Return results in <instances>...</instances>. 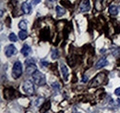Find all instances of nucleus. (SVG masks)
<instances>
[{"instance_id":"obj_1","label":"nucleus","mask_w":120,"mask_h":113,"mask_svg":"<svg viewBox=\"0 0 120 113\" xmlns=\"http://www.w3.org/2000/svg\"><path fill=\"white\" fill-rule=\"evenodd\" d=\"M31 76H32V79H33V82L35 85H39V86H43L46 84V79H45V74H43L39 71L36 70L31 74Z\"/></svg>"},{"instance_id":"obj_2","label":"nucleus","mask_w":120,"mask_h":113,"mask_svg":"<svg viewBox=\"0 0 120 113\" xmlns=\"http://www.w3.org/2000/svg\"><path fill=\"white\" fill-rule=\"evenodd\" d=\"M22 64L20 61H16L12 68V77L14 79H18L22 75Z\"/></svg>"},{"instance_id":"obj_3","label":"nucleus","mask_w":120,"mask_h":113,"mask_svg":"<svg viewBox=\"0 0 120 113\" xmlns=\"http://www.w3.org/2000/svg\"><path fill=\"white\" fill-rule=\"evenodd\" d=\"M23 89L25 91V93L29 96H32L34 94V85L33 83L30 81V80H27L24 82L23 84Z\"/></svg>"},{"instance_id":"obj_4","label":"nucleus","mask_w":120,"mask_h":113,"mask_svg":"<svg viewBox=\"0 0 120 113\" xmlns=\"http://www.w3.org/2000/svg\"><path fill=\"white\" fill-rule=\"evenodd\" d=\"M105 78V74L104 73V72L99 73V74H98V75H96V76H95V78L92 80L91 84L90 85V87H96V86H99V85L104 82Z\"/></svg>"},{"instance_id":"obj_5","label":"nucleus","mask_w":120,"mask_h":113,"mask_svg":"<svg viewBox=\"0 0 120 113\" xmlns=\"http://www.w3.org/2000/svg\"><path fill=\"white\" fill-rule=\"evenodd\" d=\"M17 53V48L13 44H8L5 47V54L8 57H10Z\"/></svg>"},{"instance_id":"obj_6","label":"nucleus","mask_w":120,"mask_h":113,"mask_svg":"<svg viewBox=\"0 0 120 113\" xmlns=\"http://www.w3.org/2000/svg\"><path fill=\"white\" fill-rule=\"evenodd\" d=\"M90 9V0H83V2L79 6V11L80 12H88Z\"/></svg>"},{"instance_id":"obj_7","label":"nucleus","mask_w":120,"mask_h":113,"mask_svg":"<svg viewBox=\"0 0 120 113\" xmlns=\"http://www.w3.org/2000/svg\"><path fill=\"white\" fill-rule=\"evenodd\" d=\"M106 65H108V60L105 58V57H101L95 64V69L99 70V69H102L105 67Z\"/></svg>"},{"instance_id":"obj_8","label":"nucleus","mask_w":120,"mask_h":113,"mask_svg":"<svg viewBox=\"0 0 120 113\" xmlns=\"http://www.w3.org/2000/svg\"><path fill=\"white\" fill-rule=\"evenodd\" d=\"M21 9L25 14H30L31 11V6L29 2H24L21 5Z\"/></svg>"},{"instance_id":"obj_9","label":"nucleus","mask_w":120,"mask_h":113,"mask_svg":"<svg viewBox=\"0 0 120 113\" xmlns=\"http://www.w3.org/2000/svg\"><path fill=\"white\" fill-rule=\"evenodd\" d=\"M60 68H61V71H62V75H63L64 80L68 81V78L69 72H68V70L67 66H66L64 63H62V64H61V66H60Z\"/></svg>"},{"instance_id":"obj_10","label":"nucleus","mask_w":120,"mask_h":113,"mask_svg":"<svg viewBox=\"0 0 120 113\" xmlns=\"http://www.w3.org/2000/svg\"><path fill=\"white\" fill-rule=\"evenodd\" d=\"M119 7L118 6H116V5H111L110 7H109V13L111 15H117L118 14V12H119Z\"/></svg>"},{"instance_id":"obj_11","label":"nucleus","mask_w":120,"mask_h":113,"mask_svg":"<svg viewBox=\"0 0 120 113\" xmlns=\"http://www.w3.org/2000/svg\"><path fill=\"white\" fill-rule=\"evenodd\" d=\"M20 52H21V54H22L24 56H29V54L30 53V47L27 44H25L22 46Z\"/></svg>"},{"instance_id":"obj_12","label":"nucleus","mask_w":120,"mask_h":113,"mask_svg":"<svg viewBox=\"0 0 120 113\" xmlns=\"http://www.w3.org/2000/svg\"><path fill=\"white\" fill-rule=\"evenodd\" d=\"M56 15L58 17H61V16H63V15L66 13V9L64 8H62L61 6H56Z\"/></svg>"},{"instance_id":"obj_13","label":"nucleus","mask_w":120,"mask_h":113,"mask_svg":"<svg viewBox=\"0 0 120 113\" xmlns=\"http://www.w3.org/2000/svg\"><path fill=\"white\" fill-rule=\"evenodd\" d=\"M28 36V33H27V31H23L21 30L19 32V37L20 40H25Z\"/></svg>"},{"instance_id":"obj_14","label":"nucleus","mask_w":120,"mask_h":113,"mask_svg":"<svg viewBox=\"0 0 120 113\" xmlns=\"http://www.w3.org/2000/svg\"><path fill=\"white\" fill-rule=\"evenodd\" d=\"M27 26H28V24H27V21L26 20H22L19 23V27L20 30H23V31H27Z\"/></svg>"},{"instance_id":"obj_15","label":"nucleus","mask_w":120,"mask_h":113,"mask_svg":"<svg viewBox=\"0 0 120 113\" xmlns=\"http://www.w3.org/2000/svg\"><path fill=\"white\" fill-rule=\"evenodd\" d=\"M112 54H113V56H119L120 48H118V47H113V48H112Z\"/></svg>"},{"instance_id":"obj_16","label":"nucleus","mask_w":120,"mask_h":113,"mask_svg":"<svg viewBox=\"0 0 120 113\" xmlns=\"http://www.w3.org/2000/svg\"><path fill=\"white\" fill-rule=\"evenodd\" d=\"M8 39H9L11 42H17V40H18V38H17V36L15 35V33H13V32H11V33L8 35Z\"/></svg>"},{"instance_id":"obj_17","label":"nucleus","mask_w":120,"mask_h":113,"mask_svg":"<svg viewBox=\"0 0 120 113\" xmlns=\"http://www.w3.org/2000/svg\"><path fill=\"white\" fill-rule=\"evenodd\" d=\"M52 86H53V88H54L55 90H57V91L60 90V85L58 83H54V84L52 85Z\"/></svg>"},{"instance_id":"obj_18","label":"nucleus","mask_w":120,"mask_h":113,"mask_svg":"<svg viewBox=\"0 0 120 113\" xmlns=\"http://www.w3.org/2000/svg\"><path fill=\"white\" fill-rule=\"evenodd\" d=\"M30 63H35V61H34L33 58H28V59H26V61H25V64H26V65L30 64Z\"/></svg>"},{"instance_id":"obj_19","label":"nucleus","mask_w":120,"mask_h":113,"mask_svg":"<svg viewBox=\"0 0 120 113\" xmlns=\"http://www.w3.org/2000/svg\"><path fill=\"white\" fill-rule=\"evenodd\" d=\"M57 56H58V52H57L56 50H54V51H53V54H52V57H53L54 59H56Z\"/></svg>"},{"instance_id":"obj_20","label":"nucleus","mask_w":120,"mask_h":113,"mask_svg":"<svg viewBox=\"0 0 120 113\" xmlns=\"http://www.w3.org/2000/svg\"><path fill=\"white\" fill-rule=\"evenodd\" d=\"M49 65V63L47 62V61H45V60H41V66H43V67H47Z\"/></svg>"},{"instance_id":"obj_21","label":"nucleus","mask_w":120,"mask_h":113,"mask_svg":"<svg viewBox=\"0 0 120 113\" xmlns=\"http://www.w3.org/2000/svg\"><path fill=\"white\" fill-rule=\"evenodd\" d=\"M115 94H116V96H118V97H120V87H118V88H116V89L115 90Z\"/></svg>"},{"instance_id":"obj_22","label":"nucleus","mask_w":120,"mask_h":113,"mask_svg":"<svg viewBox=\"0 0 120 113\" xmlns=\"http://www.w3.org/2000/svg\"><path fill=\"white\" fill-rule=\"evenodd\" d=\"M42 2V0H32V4L34 5V6H36V5H38L39 3H41Z\"/></svg>"},{"instance_id":"obj_23","label":"nucleus","mask_w":120,"mask_h":113,"mask_svg":"<svg viewBox=\"0 0 120 113\" xmlns=\"http://www.w3.org/2000/svg\"><path fill=\"white\" fill-rule=\"evenodd\" d=\"M82 82H83V83H87V82H88V77H87V76H86V78L84 77L83 80H82Z\"/></svg>"},{"instance_id":"obj_24","label":"nucleus","mask_w":120,"mask_h":113,"mask_svg":"<svg viewBox=\"0 0 120 113\" xmlns=\"http://www.w3.org/2000/svg\"><path fill=\"white\" fill-rule=\"evenodd\" d=\"M48 1H49V2H56V0H48Z\"/></svg>"}]
</instances>
